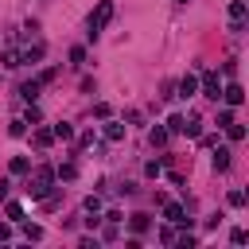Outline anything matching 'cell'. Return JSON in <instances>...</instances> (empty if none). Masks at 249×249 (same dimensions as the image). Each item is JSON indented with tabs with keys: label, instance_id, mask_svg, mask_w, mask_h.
Listing matches in <instances>:
<instances>
[{
	"label": "cell",
	"instance_id": "7",
	"mask_svg": "<svg viewBox=\"0 0 249 249\" xmlns=\"http://www.w3.org/2000/svg\"><path fill=\"white\" fill-rule=\"evenodd\" d=\"M230 156H233L230 148H218L214 152V171H230Z\"/></svg>",
	"mask_w": 249,
	"mask_h": 249
},
{
	"label": "cell",
	"instance_id": "27",
	"mask_svg": "<svg viewBox=\"0 0 249 249\" xmlns=\"http://www.w3.org/2000/svg\"><path fill=\"white\" fill-rule=\"evenodd\" d=\"M82 58H86V51H82V47H74V51H70V62H74V66H82Z\"/></svg>",
	"mask_w": 249,
	"mask_h": 249
},
{
	"label": "cell",
	"instance_id": "22",
	"mask_svg": "<svg viewBox=\"0 0 249 249\" xmlns=\"http://www.w3.org/2000/svg\"><path fill=\"white\" fill-rule=\"evenodd\" d=\"M23 237H27V241H39L43 230H39V226H23Z\"/></svg>",
	"mask_w": 249,
	"mask_h": 249
},
{
	"label": "cell",
	"instance_id": "5",
	"mask_svg": "<svg viewBox=\"0 0 249 249\" xmlns=\"http://www.w3.org/2000/svg\"><path fill=\"white\" fill-rule=\"evenodd\" d=\"M222 101H226V105H230V109H233V105H241V101H245V89H241V86H237V82H230V86H226V89H222Z\"/></svg>",
	"mask_w": 249,
	"mask_h": 249
},
{
	"label": "cell",
	"instance_id": "8",
	"mask_svg": "<svg viewBox=\"0 0 249 249\" xmlns=\"http://www.w3.org/2000/svg\"><path fill=\"white\" fill-rule=\"evenodd\" d=\"M39 86H43L39 78H35V82H23V86H19V93H23V101H35V97H39Z\"/></svg>",
	"mask_w": 249,
	"mask_h": 249
},
{
	"label": "cell",
	"instance_id": "4",
	"mask_svg": "<svg viewBox=\"0 0 249 249\" xmlns=\"http://www.w3.org/2000/svg\"><path fill=\"white\" fill-rule=\"evenodd\" d=\"M202 93H206L210 101H218V97H222V86H218V74H214V70H206V74H202Z\"/></svg>",
	"mask_w": 249,
	"mask_h": 249
},
{
	"label": "cell",
	"instance_id": "10",
	"mask_svg": "<svg viewBox=\"0 0 249 249\" xmlns=\"http://www.w3.org/2000/svg\"><path fill=\"white\" fill-rule=\"evenodd\" d=\"M128 222H132V233H144V230L152 226V218H148V214H132Z\"/></svg>",
	"mask_w": 249,
	"mask_h": 249
},
{
	"label": "cell",
	"instance_id": "20",
	"mask_svg": "<svg viewBox=\"0 0 249 249\" xmlns=\"http://www.w3.org/2000/svg\"><path fill=\"white\" fill-rule=\"evenodd\" d=\"M4 66L16 70V66H19V51H4Z\"/></svg>",
	"mask_w": 249,
	"mask_h": 249
},
{
	"label": "cell",
	"instance_id": "28",
	"mask_svg": "<svg viewBox=\"0 0 249 249\" xmlns=\"http://www.w3.org/2000/svg\"><path fill=\"white\" fill-rule=\"evenodd\" d=\"M230 121H233V113H230V109H222V113H218V128H226Z\"/></svg>",
	"mask_w": 249,
	"mask_h": 249
},
{
	"label": "cell",
	"instance_id": "15",
	"mask_svg": "<svg viewBox=\"0 0 249 249\" xmlns=\"http://www.w3.org/2000/svg\"><path fill=\"white\" fill-rule=\"evenodd\" d=\"M27 171H31V163H27L23 156H16V160H12V175H27Z\"/></svg>",
	"mask_w": 249,
	"mask_h": 249
},
{
	"label": "cell",
	"instance_id": "2",
	"mask_svg": "<svg viewBox=\"0 0 249 249\" xmlns=\"http://www.w3.org/2000/svg\"><path fill=\"white\" fill-rule=\"evenodd\" d=\"M109 19H113V0H101V4H97V12L89 16V31H86V35H89V39H97V35L105 31V23H109Z\"/></svg>",
	"mask_w": 249,
	"mask_h": 249
},
{
	"label": "cell",
	"instance_id": "24",
	"mask_svg": "<svg viewBox=\"0 0 249 249\" xmlns=\"http://www.w3.org/2000/svg\"><path fill=\"white\" fill-rule=\"evenodd\" d=\"M86 210H89V214H97V210H101V198H97V195H89V198H86Z\"/></svg>",
	"mask_w": 249,
	"mask_h": 249
},
{
	"label": "cell",
	"instance_id": "23",
	"mask_svg": "<svg viewBox=\"0 0 249 249\" xmlns=\"http://www.w3.org/2000/svg\"><path fill=\"white\" fill-rule=\"evenodd\" d=\"M144 171H148V175H152V179H156V175H160V171H163V163H160V160H152V163H144Z\"/></svg>",
	"mask_w": 249,
	"mask_h": 249
},
{
	"label": "cell",
	"instance_id": "31",
	"mask_svg": "<svg viewBox=\"0 0 249 249\" xmlns=\"http://www.w3.org/2000/svg\"><path fill=\"white\" fill-rule=\"evenodd\" d=\"M183 4H187V0H183Z\"/></svg>",
	"mask_w": 249,
	"mask_h": 249
},
{
	"label": "cell",
	"instance_id": "18",
	"mask_svg": "<svg viewBox=\"0 0 249 249\" xmlns=\"http://www.w3.org/2000/svg\"><path fill=\"white\" fill-rule=\"evenodd\" d=\"M51 140H54V132H51V128H39V132H35V144H39V148H47Z\"/></svg>",
	"mask_w": 249,
	"mask_h": 249
},
{
	"label": "cell",
	"instance_id": "11",
	"mask_svg": "<svg viewBox=\"0 0 249 249\" xmlns=\"http://www.w3.org/2000/svg\"><path fill=\"white\" fill-rule=\"evenodd\" d=\"M230 19H233V23L245 19V0H233V4H230Z\"/></svg>",
	"mask_w": 249,
	"mask_h": 249
},
{
	"label": "cell",
	"instance_id": "21",
	"mask_svg": "<svg viewBox=\"0 0 249 249\" xmlns=\"http://www.w3.org/2000/svg\"><path fill=\"white\" fill-rule=\"evenodd\" d=\"M226 132H230V140H241V136H245V128H241L237 121H230V124H226Z\"/></svg>",
	"mask_w": 249,
	"mask_h": 249
},
{
	"label": "cell",
	"instance_id": "25",
	"mask_svg": "<svg viewBox=\"0 0 249 249\" xmlns=\"http://www.w3.org/2000/svg\"><path fill=\"white\" fill-rule=\"evenodd\" d=\"M8 218H12V222H19V218H23V206H19V202H12V206H8Z\"/></svg>",
	"mask_w": 249,
	"mask_h": 249
},
{
	"label": "cell",
	"instance_id": "26",
	"mask_svg": "<svg viewBox=\"0 0 249 249\" xmlns=\"http://www.w3.org/2000/svg\"><path fill=\"white\" fill-rule=\"evenodd\" d=\"M160 241H163V245H171V241H175V230H171V226H163V230H160Z\"/></svg>",
	"mask_w": 249,
	"mask_h": 249
},
{
	"label": "cell",
	"instance_id": "3",
	"mask_svg": "<svg viewBox=\"0 0 249 249\" xmlns=\"http://www.w3.org/2000/svg\"><path fill=\"white\" fill-rule=\"evenodd\" d=\"M163 218H167L171 226H191V218H187V210H183L179 202H167V206H163Z\"/></svg>",
	"mask_w": 249,
	"mask_h": 249
},
{
	"label": "cell",
	"instance_id": "29",
	"mask_svg": "<svg viewBox=\"0 0 249 249\" xmlns=\"http://www.w3.org/2000/svg\"><path fill=\"white\" fill-rule=\"evenodd\" d=\"M245 202V191H230V206H241Z\"/></svg>",
	"mask_w": 249,
	"mask_h": 249
},
{
	"label": "cell",
	"instance_id": "13",
	"mask_svg": "<svg viewBox=\"0 0 249 249\" xmlns=\"http://www.w3.org/2000/svg\"><path fill=\"white\" fill-rule=\"evenodd\" d=\"M105 136H109V140H121V136H124V124H117V121H105Z\"/></svg>",
	"mask_w": 249,
	"mask_h": 249
},
{
	"label": "cell",
	"instance_id": "17",
	"mask_svg": "<svg viewBox=\"0 0 249 249\" xmlns=\"http://www.w3.org/2000/svg\"><path fill=\"white\" fill-rule=\"evenodd\" d=\"M183 132L187 136H202V121H183Z\"/></svg>",
	"mask_w": 249,
	"mask_h": 249
},
{
	"label": "cell",
	"instance_id": "9",
	"mask_svg": "<svg viewBox=\"0 0 249 249\" xmlns=\"http://www.w3.org/2000/svg\"><path fill=\"white\" fill-rule=\"evenodd\" d=\"M39 58H43V43H35V47H27L19 54V62H39Z\"/></svg>",
	"mask_w": 249,
	"mask_h": 249
},
{
	"label": "cell",
	"instance_id": "30",
	"mask_svg": "<svg viewBox=\"0 0 249 249\" xmlns=\"http://www.w3.org/2000/svg\"><path fill=\"white\" fill-rule=\"evenodd\" d=\"M0 241H12V226L8 222H0Z\"/></svg>",
	"mask_w": 249,
	"mask_h": 249
},
{
	"label": "cell",
	"instance_id": "14",
	"mask_svg": "<svg viewBox=\"0 0 249 249\" xmlns=\"http://www.w3.org/2000/svg\"><path fill=\"white\" fill-rule=\"evenodd\" d=\"M148 140H152L156 148H163V144H167V128H152V132H148Z\"/></svg>",
	"mask_w": 249,
	"mask_h": 249
},
{
	"label": "cell",
	"instance_id": "12",
	"mask_svg": "<svg viewBox=\"0 0 249 249\" xmlns=\"http://www.w3.org/2000/svg\"><path fill=\"white\" fill-rule=\"evenodd\" d=\"M51 132H54V140H70V136H74V128H70L66 121H58V124H54Z\"/></svg>",
	"mask_w": 249,
	"mask_h": 249
},
{
	"label": "cell",
	"instance_id": "6",
	"mask_svg": "<svg viewBox=\"0 0 249 249\" xmlns=\"http://www.w3.org/2000/svg\"><path fill=\"white\" fill-rule=\"evenodd\" d=\"M195 93H198V78H195V74L179 78V93H175V97H183V101H187V97H195Z\"/></svg>",
	"mask_w": 249,
	"mask_h": 249
},
{
	"label": "cell",
	"instance_id": "19",
	"mask_svg": "<svg viewBox=\"0 0 249 249\" xmlns=\"http://www.w3.org/2000/svg\"><path fill=\"white\" fill-rule=\"evenodd\" d=\"M54 175H58V179H74L78 167H74V163H62V167H54Z\"/></svg>",
	"mask_w": 249,
	"mask_h": 249
},
{
	"label": "cell",
	"instance_id": "16",
	"mask_svg": "<svg viewBox=\"0 0 249 249\" xmlns=\"http://www.w3.org/2000/svg\"><path fill=\"white\" fill-rule=\"evenodd\" d=\"M183 121H187V117H179V113H171V117H167V132H183Z\"/></svg>",
	"mask_w": 249,
	"mask_h": 249
},
{
	"label": "cell",
	"instance_id": "1",
	"mask_svg": "<svg viewBox=\"0 0 249 249\" xmlns=\"http://www.w3.org/2000/svg\"><path fill=\"white\" fill-rule=\"evenodd\" d=\"M51 183H54V167H35V175L27 179V195L31 198H43L51 191Z\"/></svg>",
	"mask_w": 249,
	"mask_h": 249
}]
</instances>
